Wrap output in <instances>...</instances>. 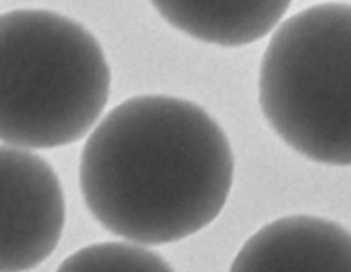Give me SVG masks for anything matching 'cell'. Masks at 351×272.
I'll list each match as a JSON object with an SVG mask.
<instances>
[{
    "label": "cell",
    "mask_w": 351,
    "mask_h": 272,
    "mask_svg": "<svg viewBox=\"0 0 351 272\" xmlns=\"http://www.w3.org/2000/svg\"><path fill=\"white\" fill-rule=\"evenodd\" d=\"M229 272H351V233L322 217H281L246 240Z\"/></svg>",
    "instance_id": "cell-5"
},
{
    "label": "cell",
    "mask_w": 351,
    "mask_h": 272,
    "mask_svg": "<svg viewBox=\"0 0 351 272\" xmlns=\"http://www.w3.org/2000/svg\"><path fill=\"white\" fill-rule=\"evenodd\" d=\"M234 177L217 121L197 103L141 95L114 107L88 136L80 186L88 210L136 245L184 240L214 223Z\"/></svg>",
    "instance_id": "cell-1"
},
{
    "label": "cell",
    "mask_w": 351,
    "mask_h": 272,
    "mask_svg": "<svg viewBox=\"0 0 351 272\" xmlns=\"http://www.w3.org/2000/svg\"><path fill=\"white\" fill-rule=\"evenodd\" d=\"M184 35L221 47H243L267 36L293 0H150Z\"/></svg>",
    "instance_id": "cell-6"
},
{
    "label": "cell",
    "mask_w": 351,
    "mask_h": 272,
    "mask_svg": "<svg viewBox=\"0 0 351 272\" xmlns=\"http://www.w3.org/2000/svg\"><path fill=\"white\" fill-rule=\"evenodd\" d=\"M109 93V62L83 25L40 9L0 14V142L71 145L90 133Z\"/></svg>",
    "instance_id": "cell-2"
},
{
    "label": "cell",
    "mask_w": 351,
    "mask_h": 272,
    "mask_svg": "<svg viewBox=\"0 0 351 272\" xmlns=\"http://www.w3.org/2000/svg\"><path fill=\"white\" fill-rule=\"evenodd\" d=\"M258 102L293 150L351 166V4L313 5L276 29L260 66Z\"/></svg>",
    "instance_id": "cell-3"
},
{
    "label": "cell",
    "mask_w": 351,
    "mask_h": 272,
    "mask_svg": "<svg viewBox=\"0 0 351 272\" xmlns=\"http://www.w3.org/2000/svg\"><path fill=\"white\" fill-rule=\"evenodd\" d=\"M66 201L56 171L43 157L0 147V272H26L59 245Z\"/></svg>",
    "instance_id": "cell-4"
},
{
    "label": "cell",
    "mask_w": 351,
    "mask_h": 272,
    "mask_svg": "<svg viewBox=\"0 0 351 272\" xmlns=\"http://www.w3.org/2000/svg\"><path fill=\"white\" fill-rule=\"evenodd\" d=\"M56 272H176L164 258L136 243H97L67 257Z\"/></svg>",
    "instance_id": "cell-7"
}]
</instances>
